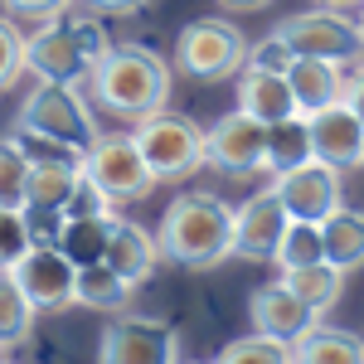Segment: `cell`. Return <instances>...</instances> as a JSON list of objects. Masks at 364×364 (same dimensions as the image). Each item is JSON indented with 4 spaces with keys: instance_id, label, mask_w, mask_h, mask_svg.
I'll list each match as a JSON object with an SVG mask.
<instances>
[{
    "instance_id": "obj_3",
    "label": "cell",
    "mask_w": 364,
    "mask_h": 364,
    "mask_svg": "<svg viewBox=\"0 0 364 364\" xmlns=\"http://www.w3.org/2000/svg\"><path fill=\"white\" fill-rule=\"evenodd\" d=\"M146 166L161 180H190L199 166H209V132H199L190 117H175V112H156L132 127Z\"/></svg>"
},
{
    "instance_id": "obj_9",
    "label": "cell",
    "mask_w": 364,
    "mask_h": 364,
    "mask_svg": "<svg viewBox=\"0 0 364 364\" xmlns=\"http://www.w3.org/2000/svg\"><path fill=\"white\" fill-rule=\"evenodd\" d=\"M209 166L243 180L252 170H267V127L248 112H228L209 127Z\"/></svg>"
},
{
    "instance_id": "obj_8",
    "label": "cell",
    "mask_w": 364,
    "mask_h": 364,
    "mask_svg": "<svg viewBox=\"0 0 364 364\" xmlns=\"http://www.w3.org/2000/svg\"><path fill=\"white\" fill-rule=\"evenodd\" d=\"M272 39H282L296 58H326V63H350L364 54L360 44V25L340 20L336 10H306V15H291L272 29Z\"/></svg>"
},
{
    "instance_id": "obj_1",
    "label": "cell",
    "mask_w": 364,
    "mask_h": 364,
    "mask_svg": "<svg viewBox=\"0 0 364 364\" xmlns=\"http://www.w3.org/2000/svg\"><path fill=\"white\" fill-rule=\"evenodd\" d=\"M92 107L107 117H127L132 127L166 112L170 102V63L146 44H112L87 73Z\"/></svg>"
},
{
    "instance_id": "obj_43",
    "label": "cell",
    "mask_w": 364,
    "mask_h": 364,
    "mask_svg": "<svg viewBox=\"0 0 364 364\" xmlns=\"http://www.w3.org/2000/svg\"><path fill=\"white\" fill-rule=\"evenodd\" d=\"M0 364H15V360H0Z\"/></svg>"
},
{
    "instance_id": "obj_17",
    "label": "cell",
    "mask_w": 364,
    "mask_h": 364,
    "mask_svg": "<svg viewBox=\"0 0 364 364\" xmlns=\"http://www.w3.org/2000/svg\"><path fill=\"white\" fill-rule=\"evenodd\" d=\"M238 112L257 117L262 127H277L296 112V97L287 87V73H267V68H243L238 73Z\"/></svg>"
},
{
    "instance_id": "obj_27",
    "label": "cell",
    "mask_w": 364,
    "mask_h": 364,
    "mask_svg": "<svg viewBox=\"0 0 364 364\" xmlns=\"http://www.w3.org/2000/svg\"><path fill=\"white\" fill-rule=\"evenodd\" d=\"M83 166H29L25 180V204H68V195L78 190Z\"/></svg>"
},
{
    "instance_id": "obj_7",
    "label": "cell",
    "mask_w": 364,
    "mask_h": 364,
    "mask_svg": "<svg viewBox=\"0 0 364 364\" xmlns=\"http://www.w3.org/2000/svg\"><path fill=\"white\" fill-rule=\"evenodd\" d=\"M97 364H180V336L166 321L151 316H112L102 345H97Z\"/></svg>"
},
{
    "instance_id": "obj_32",
    "label": "cell",
    "mask_w": 364,
    "mask_h": 364,
    "mask_svg": "<svg viewBox=\"0 0 364 364\" xmlns=\"http://www.w3.org/2000/svg\"><path fill=\"white\" fill-rule=\"evenodd\" d=\"M25 180H29V161L0 141V209H25Z\"/></svg>"
},
{
    "instance_id": "obj_6",
    "label": "cell",
    "mask_w": 364,
    "mask_h": 364,
    "mask_svg": "<svg viewBox=\"0 0 364 364\" xmlns=\"http://www.w3.org/2000/svg\"><path fill=\"white\" fill-rule=\"evenodd\" d=\"M83 175L112 199V204H132V199H146L156 190V175L146 166L141 146L132 132H112V136H97L83 156Z\"/></svg>"
},
{
    "instance_id": "obj_20",
    "label": "cell",
    "mask_w": 364,
    "mask_h": 364,
    "mask_svg": "<svg viewBox=\"0 0 364 364\" xmlns=\"http://www.w3.org/2000/svg\"><path fill=\"white\" fill-rule=\"evenodd\" d=\"M321 243H326V262L340 272L364 267V214L340 204L331 219H321Z\"/></svg>"
},
{
    "instance_id": "obj_25",
    "label": "cell",
    "mask_w": 364,
    "mask_h": 364,
    "mask_svg": "<svg viewBox=\"0 0 364 364\" xmlns=\"http://www.w3.org/2000/svg\"><path fill=\"white\" fill-rule=\"evenodd\" d=\"M282 282H287V287H291L316 316L331 311L340 301V291H345V272L331 267V262H316V267H301V272H282Z\"/></svg>"
},
{
    "instance_id": "obj_41",
    "label": "cell",
    "mask_w": 364,
    "mask_h": 364,
    "mask_svg": "<svg viewBox=\"0 0 364 364\" xmlns=\"http://www.w3.org/2000/svg\"><path fill=\"white\" fill-rule=\"evenodd\" d=\"M340 5H364V0H321V10H340Z\"/></svg>"
},
{
    "instance_id": "obj_35",
    "label": "cell",
    "mask_w": 364,
    "mask_h": 364,
    "mask_svg": "<svg viewBox=\"0 0 364 364\" xmlns=\"http://www.w3.org/2000/svg\"><path fill=\"white\" fill-rule=\"evenodd\" d=\"M63 214H68V219H102V214H112V199H107L83 175V180H78V190L68 195V204H63Z\"/></svg>"
},
{
    "instance_id": "obj_11",
    "label": "cell",
    "mask_w": 364,
    "mask_h": 364,
    "mask_svg": "<svg viewBox=\"0 0 364 364\" xmlns=\"http://www.w3.org/2000/svg\"><path fill=\"white\" fill-rule=\"evenodd\" d=\"M25 68L39 73V83H73L78 87L92 73V58L78 49V39L58 25V20H49L44 29L25 34Z\"/></svg>"
},
{
    "instance_id": "obj_37",
    "label": "cell",
    "mask_w": 364,
    "mask_h": 364,
    "mask_svg": "<svg viewBox=\"0 0 364 364\" xmlns=\"http://www.w3.org/2000/svg\"><path fill=\"white\" fill-rule=\"evenodd\" d=\"M5 5V15L10 20H54V15H63L73 0H0Z\"/></svg>"
},
{
    "instance_id": "obj_26",
    "label": "cell",
    "mask_w": 364,
    "mask_h": 364,
    "mask_svg": "<svg viewBox=\"0 0 364 364\" xmlns=\"http://www.w3.org/2000/svg\"><path fill=\"white\" fill-rule=\"evenodd\" d=\"M277 262L282 272H301V267H316V262H326V243H321V224H306V219H291L287 233H282L277 243Z\"/></svg>"
},
{
    "instance_id": "obj_19",
    "label": "cell",
    "mask_w": 364,
    "mask_h": 364,
    "mask_svg": "<svg viewBox=\"0 0 364 364\" xmlns=\"http://www.w3.org/2000/svg\"><path fill=\"white\" fill-rule=\"evenodd\" d=\"M291 364H364V340L340 326H311L291 345Z\"/></svg>"
},
{
    "instance_id": "obj_24",
    "label": "cell",
    "mask_w": 364,
    "mask_h": 364,
    "mask_svg": "<svg viewBox=\"0 0 364 364\" xmlns=\"http://www.w3.org/2000/svg\"><path fill=\"white\" fill-rule=\"evenodd\" d=\"M73 301L87 311H122L132 301V287L117 277L107 262H92V267H78V287H73Z\"/></svg>"
},
{
    "instance_id": "obj_15",
    "label": "cell",
    "mask_w": 364,
    "mask_h": 364,
    "mask_svg": "<svg viewBox=\"0 0 364 364\" xmlns=\"http://www.w3.org/2000/svg\"><path fill=\"white\" fill-rule=\"evenodd\" d=\"M306 122H311V151H316V161H326L331 170L364 166V122L345 102L306 117Z\"/></svg>"
},
{
    "instance_id": "obj_5",
    "label": "cell",
    "mask_w": 364,
    "mask_h": 364,
    "mask_svg": "<svg viewBox=\"0 0 364 364\" xmlns=\"http://www.w3.org/2000/svg\"><path fill=\"white\" fill-rule=\"evenodd\" d=\"M20 127L44 132V136L63 141V146H73V151H83V156H87V146L102 136L97 122H92V107L78 97L73 83H34L29 97L20 102Z\"/></svg>"
},
{
    "instance_id": "obj_34",
    "label": "cell",
    "mask_w": 364,
    "mask_h": 364,
    "mask_svg": "<svg viewBox=\"0 0 364 364\" xmlns=\"http://www.w3.org/2000/svg\"><path fill=\"white\" fill-rule=\"evenodd\" d=\"M29 248L34 243H29V228L20 219V209H0V272H10Z\"/></svg>"
},
{
    "instance_id": "obj_2",
    "label": "cell",
    "mask_w": 364,
    "mask_h": 364,
    "mask_svg": "<svg viewBox=\"0 0 364 364\" xmlns=\"http://www.w3.org/2000/svg\"><path fill=\"white\" fill-rule=\"evenodd\" d=\"M161 257L190 267V272H209L224 257H233V209L214 195H180L170 199L161 214V233H156Z\"/></svg>"
},
{
    "instance_id": "obj_28",
    "label": "cell",
    "mask_w": 364,
    "mask_h": 364,
    "mask_svg": "<svg viewBox=\"0 0 364 364\" xmlns=\"http://www.w3.org/2000/svg\"><path fill=\"white\" fill-rule=\"evenodd\" d=\"M10 151H20L29 166H83V151H73V146H63V141L44 136V132H29V127H15L10 136H5Z\"/></svg>"
},
{
    "instance_id": "obj_40",
    "label": "cell",
    "mask_w": 364,
    "mask_h": 364,
    "mask_svg": "<svg viewBox=\"0 0 364 364\" xmlns=\"http://www.w3.org/2000/svg\"><path fill=\"white\" fill-rule=\"evenodd\" d=\"M228 10H262V5H272V0H219Z\"/></svg>"
},
{
    "instance_id": "obj_33",
    "label": "cell",
    "mask_w": 364,
    "mask_h": 364,
    "mask_svg": "<svg viewBox=\"0 0 364 364\" xmlns=\"http://www.w3.org/2000/svg\"><path fill=\"white\" fill-rule=\"evenodd\" d=\"M20 73H25V34L10 15H0V92H10Z\"/></svg>"
},
{
    "instance_id": "obj_30",
    "label": "cell",
    "mask_w": 364,
    "mask_h": 364,
    "mask_svg": "<svg viewBox=\"0 0 364 364\" xmlns=\"http://www.w3.org/2000/svg\"><path fill=\"white\" fill-rule=\"evenodd\" d=\"M214 364H291V345L287 340H272V336H243V340H233L224 355Z\"/></svg>"
},
{
    "instance_id": "obj_38",
    "label": "cell",
    "mask_w": 364,
    "mask_h": 364,
    "mask_svg": "<svg viewBox=\"0 0 364 364\" xmlns=\"http://www.w3.org/2000/svg\"><path fill=\"white\" fill-rule=\"evenodd\" d=\"M340 102L364 122V63L355 68V73H345V97H340Z\"/></svg>"
},
{
    "instance_id": "obj_10",
    "label": "cell",
    "mask_w": 364,
    "mask_h": 364,
    "mask_svg": "<svg viewBox=\"0 0 364 364\" xmlns=\"http://www.w3.org/2000/svg\"><path fill=\"white\" fill-rule=\"evenodd\" d=\"M272 195L282 199L287 219H306V224H321L340 209V170H331L326 161H306V166L277 175Z\"/></svg>"
},
{
    "instance_id": "obj_4",
    "label": "cell",
    "mask_w": 364,
    "mask_h": 364,
    "mask_svg": "<svg viewBox=\"0 0 364 364\" xmlns=\"http://www.w3.org/2000/svg\"><path fill=\"white\" fill-rule=\"evenodd\" d=\"M248 68V39L233 20H195L175 39V73L199 83H224Z\"/></svg>"
},
{
    "instance_id": "obj_42",
    "label": "cell",
    "mask_w": 364,
    "mask_h": 364,
    "mask_svg": "<svg viewBox=\"0 0 364 364\" xmlns=\"http://www.w3.org/2000/svg\"><path fill=\"white\" fill-rule=\"evenodd\" d=\"M360 44H364V20H360Z\"/></svg>"
},
{
    "instance_id": "obj_16",
    "label": "cell",
    "mask_w": 364,
    "mask_h": 364,
    "mask_svg": "<svg viewBox=\"0 0 364 364\" xmlns=\"http://www.w3.org/2000/svg\"><path fill=\"white\" fill-rule=\"evenodd\" d=\"M287 87H291V97H296V112L316 117V112H326V107H340V97H345V73H340V63H326V58H291Z\"/></svg>"
},
{
    "instance_id": "obj_18",
    "label": "cell",
    "mask_w": 364,
    "mask_h": 364,
    "mask_svg": "<svg viewBox=\"0 0 364 364\" xmlns=\"http://www.w3.org/2000/svg\"><path fill=\"white\" fill-rule=\"evenodd\" d=\"M102 262H107V267H112L127 287H141V282L156 272L161 248H156V238H151L141 224H122V219H117L112 243H107V257H102Z\"/></svg>"
},
{
    "instance_id": "obj_12",
    "label": "cell",
    "mask_w": 364,
    "mask_h": 364,
    "mask_svg": "<svg viewBox=\"0 0 364 364\" xmlns=\"http://www.w3.org/2000/svg\"><path fill=\"white\" fill-rule=\"evenodd\" d=\"M15 282L25 287L34 311H63L73 306V287H78V267L63 257V248H29L15 267Z\"/></svg>"
},
{
    "instance_id": "obj_13",
    "label": "cell",
    "mask_w": 364,
    "mask_h": 364,
    "mask_svg": "<svg viewBox=\"0 0 364 364\" xmlns=\"http://www.w3.org/2000/svg\"><path fill=\"white\" fill-rule=\"evenodd\" d=\"M287 209L272 190L252 195L243 209H233V257H248V262H272L277 243L287 233Z\"/></svg>"
},
{
    "instance_id": "obj_22",
    "label": "cell",
    "mask_w": 364,
    "mask_h": 364,
    "mask_svg": "<svg viewBox=\"0 0 364 364\" xmlns=\"http://www.w3.org/2000/svg\"><path fill=\"white\" fill-rule=\"evenodd\" d=\"M112 228H117L112 214H102V219H68L63 238H58V248H63V257H68L73 267H92V262L107 257Z\"/></svg>"
},
{
    "instance_id": "obj_31",
    "label": "cell",
    "mask_w": 364,
    "mask_h": 364,
    "mask_svg": "<svg viewBox=\"0 0 364 364\" xmlns=\"http://www.w3.org/2000/svg\"><path fill=\"white\" fill-rule=\"evenodd\" d=\"M20 219H25L34 248H58V238H63V228H68V214H63L58 204H25Z\"/></svg>"
},
{
    "instance_id": "obj_21",
    "label": "cell",
    "mask_w": 364,
    "mask_h": 364,
    "mask_svg": "<svg viewBox=\"0 0 364 364\" xmlns=\"http://www.w3.org/2000/svg\"><path fill=\"white\" fill-rule=\"evenodd\" d=\"M306 161H316L306 117H287L277 127H267V170H272V175H287V170L306 166Z\"/></svg>"
},
{
    "instance_id": "obj_14",
    "label": "cell",
    "mask_w": 364,
    "mask_h": 364,
    "mask_svg": "<svg viewBox=\"0 0 364 364\" xmlns=\"http://www.w3.org/2000/svg\"><path fill=\"white\" fill-rule=\"evenodd\" d=\"M248 311H252V331H257V336L287 340V345H296V340L316 326V311H311L287 282H267V287H257Z\"/></svg>"
},
{
    "instance_id": "obj_23",
    "label": "cell",
    "mask_w": 364,
    "mask_h": 364,
    "mask_svg": "<svg viewBox=\"0 0 364 364\" xmlns=\"http://www.w3.org/2000/svg\"><path fill=\"white\" fill-rule=\"evenodd\" d=\"M34 301L25 296V287L15 282V272H0V355L25 345L29 331H34Z\"/></svg>"
},
{
    "instance_id": "obj_29",
    "label": "cell",
    "mask_w": 364,
    "mask_h": 364,
    "mask_svg": "<svg viewBox=\"0 0 364 364\" xmlns=\"http://www.w3.org/2000/svg\"><path fill=\"white\" fill-rule=\"evenodd\" d=\"M54 20H58L63 29H68L73 39H78V49H83V54L92 58V63H97V58L112 49V39H107L102 20H97V10H92V5H83V0H73V5H68L63 15H54Z\"/></svg>"
},
{
    "instance_id": "obj_39",
    "label": "cell",
    "mask_w": 364,
    "mask_h": 364,
    "mask_svg": "<svg viewBox=\"0 0 364 364\" xmlns=\"http://www.w3.org/2000/svg\"><path fill=\"white\" fill-rule=\"evenodd\" d=\"M83 5H92L97 15H132V10L146 5V0H83Z\"/></svg>"
},
{
    "instance_id": "obj_36",
    "label": "cell",
    "mask_w": 364,
    "mask_h": 364,
    "mask_svg": "<svg viewBox=\"0 0 364 364\" xmlns=\"http://www.w3.org/2000/svg\"><path fill=\"white\" fill-rule=\"evenodd\" d=\"M291 49H287V44H282V39H272V34H267V39H262V44H252L248 49V68H267V73H287V68H291Z\"/></svg>"
}]
</instances>
